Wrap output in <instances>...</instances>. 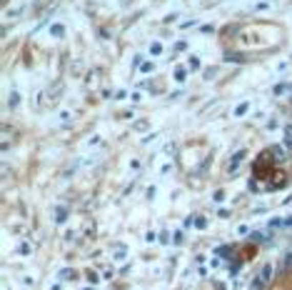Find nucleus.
Wrapping results in <instances>:
<instances>
[{"label":"nucleus","instance_id":"nucleus-7","mask_svg":"<svg viewBox=\"0 0 292 290\" xmlns=\"http://www.w3.org/2000/svg\"><path fill=\"white\" fill-rule=\"evenodd\" d=\"M245 110H247V103H242V105H240V108H237V110H235V115H242V113H245Z\"/></svg>","mask_w":292,"mask_h":290},{"label":"nucleus","instance_id":"nucleus-8","mask_svg":"<svg viewBox=\"0 0 292 290\" xmlns=\"http://www.w3.org/2000/svg\"><path fill=\"white\" fill-rule=\"evenodd\" d=\"M85 290H95V288H93V285H90V288H85Z\"/></svg>","mask_w":292,"mask_h":290},{"label":"nucleus","instance_id":"nucleus-1","mask_svg":"<svg viewBox=\"0 0 292 290\" xmlns=\"http://www.w3.org/2000/svg\"><path fill=\"white\" fill-rule=\"evenodd\" d=\"M257 278H260V280L267 285V283L273 280V263H265V265L260 268V273H257Z\"/></svg>","mask_w":292,"mask_h":290},{"label":"nucleus","instance_id":"nucleus-3","mask_svg":"<svg viewBox=\"0 0 292 290\" xmlns=\"http://www.w3.org/2000/svg\"><path fill=\"white\" fill-rule=\"evenodd\" d=\"M285 145L292 150V125H287V128H285Z\"/></svg>","mask_w":292,"mask_h":290},{"label":"nucleus","instance_id":"nucleus-2","mask_svg":"<svg viewBox=\"0 0 292 290\" xmlns=\"http://www.w3.org/2000/svg\"><path fill=\"white\" fill-rule=\"evenodd\" d=\"M242 158H245V150H240V153H237L233 160H230V165H227V173L233 175L235 170H237V165H240V160H242Z\"/></svg>","mask_w":292,"mask_h":290},{"label":"nucleus","instance_id":"nucleus-5","mask_svg":"<svg viewBox=\"0 0 292 290\" xmlns=\"http://www.w3.org/2000/svg\"><path fill=\"white\" fill-rule=\"evenodd\" d=\"M18 253H20V255H30V245H28V243H23V245L18 248Z\"/></svg>","mask_w":292,"mask_h":290},{"label":"nucleus","instance_id":"nucleus-6","mask_svg":"<svg viewBox=\"0 0 292 290\" xmlns=\"http://www.w3.org/2000/svg\"><path fill=\"white\" fill-rule=\"evenodd\" d=\"M195 225H197V228H200V230H202V228H205V225H207V223H205V218H195Z\"/></svg>","mask_w":292,"mask_h":290},{"label":"nucleus","instance_id":"nucleus-4","mask_svg":"<svg viewBox=\"0 0 292 290\" xmlns=\"http://www.w3.org/2000/svg\"><path fill=\"white\" fill-rule=\"evenodd\" d=\"M265 288H267V285H265L260 278H253V285H250V290H265Z\"/></svg>","mask_w":292,"mask_h":290}]
</instances>
